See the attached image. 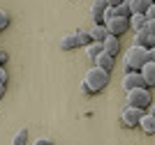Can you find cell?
Masks as SVG:
<instances>
[{
    "instance_id": "52a82bcc",
    "label": "cell",
    "mask_w": 155,
    "mask_h": 145,
    "mask_svg": "<svg viewBox=\"0 0 155 145\" xmlns=\"http://www.w3.org/2000/svg\"><path fill=\"white\" fill-rule=\"evenodd\" d=\"M123 88H125V90L146 88V83H143V78H141V74H139V71H125V76H123Z\"/></svg>"
},
{
    "instance_id": "4316f807",
    "label": "cell",
    "mask_w": 155,
    "mask_h": 145,
    "mask_svg": "<svg viewBox=\"0 0 155 145\" xmlns=\"http://www.w3.org/2000/svg\"><path fill=\"white\" fill-rule=\"evenodd\" d=\"M2 95H5V85H0V99H2Z\"/></svg>"
},
{
    "instance_id": "ac0fdd59",
    "label": "cell",
    "mask_w": 155,
    "mask_h": 145,
    "mask_svg": "<svg viewBox=\"0 0 155 145\" xmlns=\"http://www.w3.org/2000/svg\"><path fill=\"white\" fill-rule=\"evenodd\" d=\"M28 143V129H19L12 136V145H26Z\"/></svg>"
},
{
    "instance_id": "cb8c5ba5",
    "label": "cell",
    "mask_w": 155,
    "mask_h": 145,
    "mask_svg": "<svg viewBox=\"0 0 155 145\" xmlns=\"http://www.w3.org/2000/svg\"><path fill=\"white\" fill-rule=\"evenodd\" d=\"M120 2H123V0H107V5H109V7H116V5H120Z\"/></svg>"
},
{
    "instance_id": "3957f363",
    "label": "cell",
    "mask_w": 155,
    "mask_h": 145,
    "mask_svg": "<svg viewBox=\"0 0 155 145\" xmlns=\"http://www.w3.org/2000/svg\"><path fill=\"white\" fill-rule=\"evenodd\" d=\"M127 92V104L130 106H137V108H146L153 104V95H150L148 88H132V90H125Z\"/></svg>"
},
{
    "instance_id": "e0dca14e",
    "label": "cell",
    "mask_w": 155,
    "mask_h": 145,
    "mask_svg": "<svg viewBox=\"0 0 155 145\" xmlns=\"http://www.w3.org/2000/svg\"><path fill=\"white\" fill-rule=\"evenodd\" d=\"M74 39H77V46H88L93 42L91 35H88V30H77L74 32Z\"/></svg>"
},
{
    "instance_id": "ba28073f",
    "label": "cell",
    "mask_w": 155,
    "mask_h": 145,
    "mask_svg": "<svg viewBox=\"0 0 155 145\" xmlns=\"http://www.w3.org/2000/svg\"><path fill=\"white\" fill-rule=\"evenodd\" d=\"M102 51L116 58V53L120 51V42H118V37H114V35H109V32H107V37L102 39Z\"/></svg>"
},
{
    "instance_id": "7a4b0ae2",
    "label": "cell",
    "mask_w": 155,
    "mask_h": 145,
    "mask_svg": "<svg viewBox=\"0 0 155 145\" xmlns=\"http://www.w3.org/2000/svg\"><path fill=\"white\" fill-rule=\"evenodd\" d=\"M84 83L88 85L91 95H95V92H100V90H104V88H107V83H109V71L100 69V67H91V69L86 71Z\"/></svg>"
},
{
    "instance_id": "d4e9b609",
    "label": "cell",
    "mask_w": 155,
    "mask_h": 145,
    "mask_svg": "<svg viewBox=\"0 0 155 145\" xmlns=\"http://www.w3.org/2000/svg\"><path fill=\"white\" fill-rule=\"evenodd\" d=\"M35 145H51V140H46V138H39Z\"/></svg>"
},
{
    "instance_id": "9c48e42d",
    "label": "cell",
    "mask_w": 155,
    "mask_h": 145,
    "mask_svg": "<svg viewBox=\"0 0 155 145\" xmlns=\"http://www.w3.org/2000/svg\"><path fill=\"white\" fill-rule=\"evenodd\" d=\"M139 74H141L143 83H146V88L155 85V62H153V60H150V62H143V67L139 69Z\"/></svg>"
},
{
    "instance_id": "ffe728a7",
    "label": "cell",
    "mask_w": 155,
    "mask_h": 145,
    "mask_svg": "<svg viewBox=\"0 0 155 145\" xmlns=\"http://www.w3.org/2000/svg\"><path fill=\"white\" fill-rule=\"evenodd\" d=\"M7 25H9V14L5 9H0V30H5Z\"/></svg>"
},
{
    "instance_id": "484cf974",
    "label": "cell",
    "mask_w": 155,
    "mask_h": 145,
    "mask_svg": "<svg viewBox=\"0 0 155 145\" xmlns=\"http://www.w3.org/2000/svg\"><path fill=\"white\" fill-rule=\"evenodd\" d=\"M81 92H84V95H91V90H88V85H86V83H81Z\"/></svg>"
},
{
    "instance_id": "30bf717a",
    "label": "cell",
    "mask_w": 155,
    "mask_h": 145,
    "mask_svg": "<svg viewBox=\"0 0 155 145\" xmlns=\"http://www.w3.org/2000/svg\"><path fill=\"white\" fill-rule=\"evenodd\" d=\"M137 127H141V131H143V134L153 136V134H155V113H150V111H148V113H143Z\"/></svg>"
},
{
    "instance_id": "8fae6325",
    "label": "cell",
    "mask_w": 155,
    "mask_h": 145,
    "mask_svg": "<svg viewBox=\"0 0 155 145\" xmlns=\"http://www.w3.org/2000/svg\"><path fill=\"white\" fill-rule=\"evenodd\" d=\"M93 65L95 67H100V69H104V71H111V67H114V55H109V53H97L95 58H93Z\"/></svg>"
},
{
    "instance_id": "7402d4cb",
    "label": "cell",
    "mask_w": 155,
    "mask_h": 145,
    "mask_svg": "<svg viewBox=\"0 0 155 145\" xmlns=\"http://www.w3.org/2000/svg\"><path fill=\"white\" fill-rule=\"evenodd\" d=\"M7 83V71H5V67L0 65V85H5Z\"/></svg>"
},
{
    "instance_id": "6da1fadb",
    "label": "cell",
    "mask_w": 155,
    "mask_h": 145,
    "mask_svg": "<svg viewBox=\"0 0 155 145\" xmlns=\"http://www.w3.org/2000/svg\"><path fill=\"white\" fill-rule=\"evenodd\" d=\"M153 58H155L153 49H141V46L132 44L127 49V53H125V60H123L125 71H139L143 67V62H150Z\"/></svg>"
},
{
    "instance_id": "9a60e30c",
    "label": "cell",
    "mask_w": 155,
    "mask_h": 145,
    "mask_svg": "<svg viewBox=\"0 0 155 145\" xmlns=\"http://www.w3.org/2000/svg\"><path fill=\"white\" fill-rule=\"evenodd\" d=\"M86 49V55H88V60L93 62V58L97 55V53H102V42H91L88 46H84Z\"/></svg>"
},
{
    "instance_id": "4fadbf2b",
    "label": "cell",
    "mask_w": 155,
    "mask_h": 145,
    "mask_svg": "<svg viewBox=\"0 0 155 145\" xmlns=\"http://www.w3.org/2000/svg\"><path fill=\"white\" fill-rule=\"evenodd\" d=\"M143 23H146V16L143 14H130V19H127V25L132 28V30H143Z\"/></svg>"
},
{
    "instance_id": "44dd1931",
    "label": "cell",
    "mask_w": 155,
    "mask_h": 145,
    "mask_svg": "<svg viewBox=\"0 0 155 145\" xmlns=\"http://www.w3.org/2000/svg\"><path fill=\"white\" fill-rule=\"evenodd\" d=\"M143 16L146 19H155V5H148V9L143 12Z\"/></svg>"
},
{
    "instance_id": "603a6c76",
    "label": "cell",
    "mask_w": 155,
    "mask_h": 145,
    "mask_svg": "<svg viewBox=\"0 0 155 145\" xmlns=\"http://www.w3.org/2000/svg\"><path fill=\"white\" fill-rule=\"evenodd\" d=\"M7 58H9V55H7V51H5V49H0V65H5V62H7Z\"/></svg>"
},
{
    "instance_id": "2e32d148",
    "label": "cell",
    "mask_w": 155,
    "mask_h": 145,
    "mask_svg": "<svg viewBox=\"0 0 155 145\" xmlns=\"http://www.w3.org/2000/svg\"><path fill=\"white\" fill-rule=\"evenodd\" d=\"M60 49H63V51L77 49V39H74V35H63V37H60Z\"/></svg>"
},
{
    "instance_id": "8992f818",
    "label": "cell",
    "mask_w": 155,
    "mask_h": 145,
    "mask_svg": "<svg viewBox=\"0 0 155 145\" xmlns=\"http://www.w3.org/2000/svg\"><path fill=\"white\" fill-rule=\"evenodd\" d=\"M132 44L141 46V49H153V46H155V35H153V32H146V30H137Z\"/></svg>"
},
{
    "instance_id": "d6986e66",
    "label": "cell",
    "mask_w": 155,
    "mask_h": 145,
    "mask_svg": "<svg viewBox=\"0 0 155 145\" xmlns=\"http://www.w3.org/2000/svg\"><path fill=\"white\" fill-rule=\"evenodd\" d=\"M130 7H127V2H120V5H116L114 7V16H123V19H130Z\"/></svg>"
},
{
    "instance_id": "7c38bea8",
    "label": "cell",
    "mask_w": 155,
    "mask_h": 145,
    "mask_svg": "<svg viewBox=\"0 0 155 145\" xmlns=\"http://www.w3.org/2000/svg\"><path fill=\"white\" fill-rule=\"evenodd\" d=\"M148 5H153V0H130L127 7L132 14H143L146 9H148Z\"/></svg>"
},
{
    "instance_id": "5bb4252c",
    "label": "cell",
    "mask_w": 155,
    "mask_h": 145,
    "mask_svg": "<svg viewBox=\"0 0 155 145\" xmlns=\"http://www.w3.org/2000/svg\"><path fill=\"white\" fill-rule=\"evenodd\" d=\"M88 35H91L93 42H102V39L107 37V28H104V25H100V23H95L91 30H88Z\"/></svg>"
},
{
    "instance_id": "5b68a950",
    "label": "cell",
    "mask_w": 155,
    "mask_h": 145,
    "mask_svg": "<svg viewBox=\"0 0 155 145\" xmlns=\"http://www.w3.org/2000/svg\"><path fill=\"white\" fill-rule=\"evenodd\" d=\"M104 28H107V32L109 35H114V37H120V35H125L127 32V19H123V16H111L107 23H104Z\"/></svg>"
},
{
    "instance_id": "83f0119b",
    "label": "cell",
    "mask_w": 155,
    "mask_h": 145,
    "mask_svg": "<svg viewBox=\"0 0 155 145\" xmlns=\"http://www.w3.org/2000/svg\"><path fill=\"white\" fill-rule=\"evenodd\" d=\"M123 2H130V0H123Z\"/></svg>"
},
{
    "instance_id": "277c9868",
    "label": "cell",
    "mask_w": 155,
    "mask_h": 145,
    "mask_svg": "<svg viewBox=\"0 0 155 145\" xmlns=\"http://www.w3.org/2000/svg\"><path fill=\"white\" fill-rule=\"evenodd\" d=\"M146 113L143 108H137V106H125L123 111H120V122H123L127 129H132V127H137L139 125V120H141V115Z\"/></svg>"
}]
</instances>
